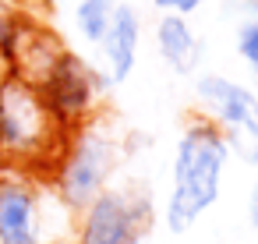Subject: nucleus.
Returning <instances> with one entry per match:
<instances>
[{"label": "nucleus", "instance_id": "1", "mask_svg": "<svg viewBox=\"0 0 258 244\" xmlns=\"http://www.w3.org/2000/svg\"><path fill=\"white\" fill-rule=\"evenodd\" d=\"M71 128L50 110L39 85L15 71L0 75V170L53 173Z\"/></svg>", "mask_w": 258, "mask_h": 244}, {"label": "nucleus", "instance_id": "11", "mask_svg": "<svg viewBox=\"0 0 258 244\" xmlns=\"http://www.w3.org/2000/svg\"><path fill=\"white\" fill-rule=\"evenodd\" d=\"M237 53L244 57L247 68L258 71V18H251V22L237 32Z\"/></svg>", "mask_w": 258, "mask_h": 244}, {"label": "nucleus", "instance_id": "10", "mask_svg": "<svg viewBox=\"0 0 258 244\" xmlns=\"http://www.w3.org/2000/svg\"><path fill=\"white\" fill-rule=\"evenodd\" d=\"M120 0H78V8H75V25L82 32V39L89 43H99L113 11H117Z\"/></svg>", "mask_w": 258, "mask_h": 244}, {"label": "nucleus", "instance_id": "13", "mask_svg": "<svg viewBox=\"0 0 258 244\" xmlns=\"http://www.w3.org/2000/svg\"><path fill=\"white\" fill-rule=\"evenodd\" d=\"M152 4L159 11H170V15H191V11H198L205 4V0H152Z\"/></svg>", "mask_w": 258, "mask_h": 244}, {"label": "nucleus", "instance_id": "6", "mask_svg": "<svg viewBox=\"0 0 258 244\" xmlns=\"http://www.w3.org/2000/svg\"><path fill=\"white\" fill-rule=\"evenodd\" d=\"M149 223V205L124 191H99L82 205L78 244H142Z\"/></svg>", "mask_w": 258, "mask_h": 244}, {"label": "nucleus", "instance_id": "3", "mask_svg": "<svg viewBox=\"0 0 258 244\" xmlns=\"http://www.w3.org/2000/svg\"><path fill=\"white\" fill-rule=\"evenodd\" d=\"M195 96L202 113L226 138L230 152H237L247 166H258V96L223 75H202L195 82Z\"/></svg>", "mask_w": 258, "mask_h": 244}, {"label": "nucleus", "instance_id": "9", "mask_svg": "<svg viewBox=\"0 0 258 244\" xmlns=\"http://www.w3.org/2000/svg\"><path fill=\"white\" fill-rule=\"evenodd\" d=\"M156 50L159 57L177 71V75H191L202 60V43L195 36V29L187 25V15H170L163 11V18L156 22Z\"/></svg>", "mask_w": 258, "mask_h": 244}, {"label": "nucleus", "instance_id": "4", "mask_svg": "<svg viewBox=\"0 0 258 244\" xmlns=\"http://www.w3.org/2000/svg\"><path fill=\"white\" fill-rule=\"evenodd\" d=\"M110 170H113V145L103 131H96L92 120H85L68 135V145L50 177L57 184L60 202L68 209H82L103 191Z\"/></svg>", "mask_w": 258, "mask_h": 244}, {"label": "nucleus", "instance_id": "14", "mask_svg": "<svg viewBox=\"0 0 258 244\" xmlns=\"http://www.w3.org/2000/svg\"><path fill=\"white\" fill-rule=\"evenodd\" d=\"M247 216H251V226L258 230V180L251 188V198H247Z\"/></svg>", "mask_w": 258, "mask_h": 244}, {"label": "nucleus", "instance_id": "12", "mask_svg": "<svg viewBox=\"0 0 258 244\" xmlns=\"http://www.w3.org/2000/svg\"><path fill=\"white\" fill-rule=\"evenodd\" d=\"M18 22H22V18H18L11 8H4V4H0V60L8 57V50H11V43H15Z\"/></svg>", "mask_w": 258, "mask_h": 244}, {"label": "nucleus", "instance_id": "8", "mask_svg": "<svg viewBox=\"0 0 258 244\" xmlns=\"http://www.w3.org/2000/svg\"><path fill=\"white\" fill-rule=\"evenodd\" d=\"M138 43H142V18L131 4H117L99 46H103V60H106V82H127L135 64H138Z\"/></svg>", "mask_w": 258, "mask_h": 244}, {"label": "nucleus", "instance_id": "5", "mask_svg": "<svg viewBox=\"0 0 258 244\" xmlns=\"http://www.w3.org/2000/svg\"><path fill=\"white\" fill-rule=\"evenodd\" d=\"M99 89H103V78L71 50H64L39 82V92L46 96L50 110L71 131L82 128L85 120H92L96 103H99Z\"/></svg>", "mask_w": 258, "mask_h": 244}, {"label": "nucleus", "instance_id": "7", "mask_svg": "<svg viewBox=\"0 0 258 244\" xmlns=\"http://www.w3.org/2000/svg\"><path fill=\"white\" fill-rule=\"evenodd\" d=\"M0 244H43L32 173L0 170Z\"/></svg>", "mask_w": 258, "mask_h": 244}, {"label": "nucleus", "instance_id": "2", "mask_svg": "<svg viewBox=\"0 0 258 244\" xmlns=\"http://www.w3.org/2000/svg\"><path fill=\"white\" fill-rule=\"evenodd\" d=\"M230 159V145L219 135V128L205 117L195 113L177 142L173 156V188L166 202V226L173 233L191 230V223L216 205L219 188H223V170Z\"/></svg>", "mask_w": 258, "mask_h": 244}]
</instances>
